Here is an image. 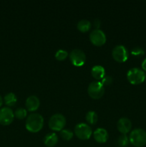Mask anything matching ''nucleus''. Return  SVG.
<instances>
[{
    "instance_id": "nucleus-23",
    "label": "nucleus",
    "mask_w": 146,
    "mask_h": 147,
    "mask_svg": "<svg viewBox=\"0 0 146 147\" xmlns=\"http://www.w3.org/2000/svg\"><path fill=\"white\" fill-rule=\"evenodd\" d=\"M131 54L135 57H140L145 55V51L143 48L140 47H135L131 50Z\"/></svg>"
},
{
    "instance_id": "nucleus-25",
    "label": "nucleus",
    "mask_w": 146,
    "mask_h": 147,
    "mask_svg": "<svg viewBox=\"0 0 146 147\" xmlns=\"http://www.w3.org/2000/svg\"><path fill=\"white\" fill-rule=\"evenodd\" d=\"M94 27H95V29H99L100 27V24H101V22H100V20L98 19H96V20H94Z\"/></svg>"
},
{
    "instance_id": "nucleus-24",
    "label": "nucleus",
    "mask_w": 146,
    "mask_h": 147,
    "mask_svg": "<svg viewBox=\"0 0 146 147\" xmlns=\"http://www.w3.org/2000/svg\"><path fill=\"white\" fill-rule=\"evenodd\" d=\"M113 79L111 76H104V77L102 79V80L100 82H101V83L103 85V86H110V85L113 83Z\"/></svg>"
},
{
    "instance_id": "nucleus-19",
    "label": "nucleus",
    "mask_w": 146,
    "mask_h": 147,
    "mask_svg": "<svg viewBox=\"0 0 146 147\" xmlns=\"http://www.w3.org/2000/svg\"><path fill=\"white\" fill-rule=\"evenodd\" d=\"M130 143L129 137L127 134H122L118 137L117 144L120 147H127Z\"/></svg>"
},
{
    "instance_id": "nucleus-12",
    "label": "nucleus",
    "mask_w": 146,
    "mask_h": 147,
    "mask_svg": "<svg viewBox=\"0 0 146 147\" xmlns=\"http://www.w3.org/2000/svg\"><path fill=\"white\" fill-rule=\"evenodd\" d=\"M26 108L29 111H35L40 106V100L36 96H30L26 100Z\"/></svg>"
},
{
    "instance_id": "nucleus-15",
    "label": "nucleus",
    "mask_w": 146,
    "mask_h": 147,
    "mask_svg": "<svg viewBox=\"0 0 146 147\" xmlns=\"http://www.w3.org/2000/svg\"><path fill=\"white\" fill-rule=\"evenodd\" d=\"M91 75L96 80H102L105 76V70L102 66L94 65L91 70Z\"/></svg>"
},
{
    "instance_id": "nucleus-14",
    "label": "nucleus",
    "mask_w": 146,
    "mask_h": 147,
    "mask_svg": "<svg viewBox=\"0 0 146 147\" xmlns=\"http://www.w3.org/2000/svg\"><path fill=\"white\" fill-rule=\"evenodd\" d=\"M58 142V136L54 132L49 133L44 136V144L47 147H53Z\"/></svg>"
},
{
    "instance_id": "nucleus-27",
    "label": "nucleus",
    "mask_w": 146,
    "mask_h": 147,
    "mask_svg": "<svg viewBox=\"0 0 146 147\" xmlns=\"http://www.w3.org/2000/svg\"><path fill=\"white\" fill-rule=\"evenodd\" d=\"M2 104H3V99L2 98H1V96H0V107H1Z\"/></svg>"
},
{
    "instance_id": "nucleus-5",
    "label": "nucleus",
    "mask_w": 146,
    "mask_h": 147,
    "mask_svg": "<svg viewBox=\"0 0 146 147\" xmlns=\"http://www.w3.org/2000/svg\"><path fill=\"white\" fill-rule=\"evenodd\" d=\"M87 92L92 98L100 99L104 95V88L100 81H93L89 85Z\"/></svg>"
},
{
    "instance_id": "nucleus-10",
    "label": "nucleus",
    "mask_w": 146,
    "mask_h": 147,
    "mask_svg": "<svg viewBox=\"0 0 146 147\" xmlns=\"http://www.w3.org/2000/svg\"><path fill=\"white\" fill-rule=\"evenodd\" d=\"M14 119L13 111L9 107H4L0 109V124L8 126L12 123Z\"/></svg>"
},
{
    "instance_id": "nucleus-7",
    "label": "nucleus",
    "mask_w": 146,
    "mask_h": 147,
    "mask_svg": "<svg viewBox=\"0 0 146 147\" xmlns=\"http://www.w3.org/2000/svg\"><path fill=\"white\" fill-rule=\"evenodd\" d=\"M69 57L72 64L76 67L82 66L85 63L86 55L84 52L80 49H74L72 50Z\"/></svg>"
},
{
    "instance_id": "nucleus-16",
    "label": "nucleus",
    "mask_w": 146,
    "mask_h": 147,
    "mask_svg": "<svg viewBox=\"0 0 146 147\" xmlns=\"http://www.w3.org/2000/svg\"><path fill=\"white\" fill-rule=\"evenodd\" d=\"M77 27L81 32H87L91 28V23L87 20H82L78 22Z\"/></svg>"
},
{
    "instance_id": "nucleus-21",
    "label": "nucleus",
    "mask_w": 146,
    "mask_h": 147,
    "mask_svg": "<svg viewBox=\"0 0 146 147\" xmlns=\"http://www.w3.org/2000/svg\"><path fill=\"white\" fill-rule=\"evenodd\" d=\"M14 117L18 119H24L27 117V111L24 108H18L14 112Z\"/></svg>"
},
{
    "instance_id": "nucleus-20",
    "label": "nucleus",
    "mask_w": 146,
    "mask_h": 147,
    "mask_svg": "<svg viewBox=\"0 0 146 147\" xmlns=\"http://www.w3.org/2000/svg\"><path fill=\"white\" fill-rule=\"evenodd\" d=\"M60 136L62 138V139L65 141H70L73 138V132L70 129H62L60 132Z\"/></svg>"
},
{
    "instance_id": "nucleus-4",
    "label": "nucleus",
    "mask_w": 146,
    "mask_h": 147,
    "mask_svg": "<svg viewBox=\"0 0 146 147\" xmlns=\"http://www.w3.org/2000/svg\"><path fill=\"white\" fill-rule=\"evenodd\" d=\"M49 127L54 131H61L66 125V119L61 113H55L49 120Z\"/></svg>"
},
{
    "instance_id": "nucleus-18",
    "label": "nucleus",
    "mask_w": 146,
    "mask_h": 147,
    "mask_svg": "<svg viewBox=\"0 0 146 147\" xmlns=\"http://www.w3.org/2000/svg\"><path fill=\"white\" fill-rule=\"evenodd\" d=\"M85 119L89 124L94 125L97 122L98 117H97V115L95 112L90 111L87 112V114H86Z\"/></svg>"
},
{
    "instance_id": "nucleus-28",
    "label": "nucleus",
    "mask_w": 146,
    "mask_h": 147,
    "mask_svg": "<svg viewBox=\"0 0 146 147\" xmlns=\"http://www.w3.org/2000/svg\"><path fill=\"white\" fill-rule=\"evenodd\" d=\"M145 80H146V75H145Z\"/></svg>"
},
{
    "instance_id": "nucleus-8",
    "label": "nucleus",
    "mask_w": 146,
    "mask_h": 147,
    "mask_svg": "<svg viewBox=\"0 0 146 147\" xmlns=\"http://www.w3.org/2000/svg\"><path fill=\"white\" fill-rule=\"evenodd\" d=\"M112 55L115 61L118 63H124L128 58L129 53L127 49L124 45H119L113 48Z\"/></svg>"
},
{
    "instance_id": "nucleus-26",
    "label": "nucleus",
    "mask_w": 146,
    "mask_h": 147,
    "mask_svg": "<svg viewBox=\"0 0 146 147\" xmlns=\"http://www.w3.org/2000/svg\"><path fill=\"white\" fill-rule=\"evenodd\" d=\"M142 68L143 69V70L146 71V58L142 63Z\"/></svg>"
},
{
    "instance_id": "nucleus-9",
    "label": "nucleus",
    "mask_w": 146,
    "mask_h": 147,
    "mask_svg": "<svg viewBox=\"0 0 146 147\" xmlns=\"http://www.w3.org/2000/svg\"><path fill=\"white\" fill-rule=\"evenodd\" d=\"M90 40L94 45L100 47L106 42V35L100 29H94L90 32Z\"/></svg>"
},
{
    "instance_id": "nucleus-6",
    "label": "nucleus",
    "mask_w": 146,
    "mask_h": 147,
    "mask_svg": "<svg viewBox=\"0 0 146 147\" xmlns=\"http://www.w3.org/2000/svg\"><path fill=\"white\" fill-rule=\"evenodd\" d=\"M74 134L81 140H87L90 138L92 131L88 124L84 123H77L74 128Z\"/></svg>"
},
{
    "instance_id": "nucleus-22",
    "label": "nucleus",
    "mask_w": 146,
    "mask_h": 147,
    "mask_svg": "<svg viewBox=\"0 0 146 147\" xmlns=\"http://www.w3.org/2000/svg\"><path fill=\"white\" fill-rule=\"evenodd\" d=\"M68 56V53L66 50H58L57 51L55 54V58L57 59V60H60V61H62V60H65L66 58Z\"/></svg>"
},
{
    "instance_id": "nucleus-3",
    "label": "nucleus",
    "mask_w": 146,
    "mask_h": 147,
    "mask_svg": "<svg viewBox=\"0 0 146 147\" xmlns=\"http://www.w3.org/2000/svg\"><path fill=\"white\" fill-rule=\"evenodd\" d=\"M127 78L131 84L139 85L143 83L145 80V74L141 69L133 67L127 72Z\"/></svg>"
},
{
    "instance_id": "nucleus-1",
    "label": "nucleus",
    "mask_w": 146,
    "mask_h": 147,
    "mask_svg": "<svg viewBox=\"0 0 146 147\" xmlns=\"http://www.w3.org/2000/svg\"><path fill=\"white\" fill-rule=\"evenodd\" d=\"M44 125V118L40 113H31L26 120L25 126L27 131L31 133L39 132Z\"/></svg>"
},
{
    "instance_id": "nucleus-13",
    "label": "nucleus",
    "mask_w": 146,
    "mask_h": 147,
    "mask_svg": "<svg viewBox=\"0 0 146 147\" xmlns=\"http://www.w3.org/2000/svg\"><path fill=\"white\" fill-rule=\"evenodd\" d=\"M93 136L97 143L103 144L107 142L109 136L106 129L103 128H98L93 132Z\"/></svg>"
},
{
    "instance_id": "nucleus-11",
    "label": "nucleus",
    "mask_w": 146,
    "mask_h": 147,
    "mask_svg": "<svg viewBox=\"0 0 146 147\" xmlns=\"http://www.w3.org/2000/svg\"><path fill=\"white\" fill-rule=\"evenodd\" d=\"M117 130L122 133V134H127L130 131L132 128L131 121L126 117H123L118 120L117 123Z\"/></svg>"
},
{
    "instance_id": "nucleus-17",
    "label": "nucleus",
    "mask_w": 146,
    "mask_h": 147,
    "mask_svg": "<svg viewBox=\"0 0 146 147\" xmlns=\"http://www.w3.org/2000/svg\"><path fill=\"white\" fill-rule=\"evenodd\" d=\"M4 100L5 104L7 105V106H9V107L14 106L17 101V96H16V95L13 93H7V94L4 96Z\"/></svg>"
},
{
    "instance_id": "nucleus-2",
    "label": "nucleus",
    "mask_w": 146,
    "mask_h": 147,
    "mask_svg": "<svg viewBox=\"0 0 146 147\" xmlns=\"http://www.w3.org/2000/svg\"><path fill=\"white\" fill-rule=\"evenodd\" d=\"M129 140L134 146H144L146 145V131L142 129H134L130 132Z\"/></svg>"
}]
</instances>
